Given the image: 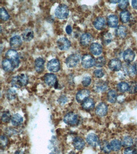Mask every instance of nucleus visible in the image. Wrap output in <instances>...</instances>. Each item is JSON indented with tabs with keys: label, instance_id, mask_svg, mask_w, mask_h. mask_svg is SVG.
<instances>
[{
	"label": "nucleus",
	"instance_id": "obj_39",
	"mask_svg": "<svg viewBox=\"0 0 137 154\" xmlns=\"http://www.w3.org/2000/svg\"><path fill=\"white\" fill-rule=\"evenodd\" d=\"M11 118V114L9 112H4L2 114V119L3 122L5 123L9 122L10 121Z\"/></svg>",
	"mask_w": 137,
	"mask_h": 154
},
{
	"label": "nucleus",
	"instance_id": "obj_43",
	"mask_svg": "<svg viewBox=\"0 0 137 154\" xmlns=\"http://www.w3.org/2000/svg\"><path fill=\"white\" fill-rule=\"evenodd\" d=\"M91 82V79L89 76H85L83 77L82 80V83L84 87H87L89 86Z\"/></svg>",
	"mask_w": 137,
	"mask_h": 154
},
{
	"label": "nucleus",
	"instance_id": "obj_4",
	"mask_svg": "<svg viewBox=\"0 0 137 154\" xmlns=\"http://www.w3.org/2000/svg\"><path fill=\"white\" fill-rule=\"evenodd\" d=\"M81 56L78 53L71 55L65 59V64L67 67L73 68L77 66L80 61Z\"/></svg>",
	"mask_w": 137,
	"mask_h": 154
},
{
	"label": "nucleus",
	"instance_id": "obj_52",
	"mask_svg": "<svg viewBox=\"0 0 137 154\" xmlns=\"http://www.w3.org/2000/svg\"><path fill=\"white\" fill-rule=\"evenodd\" d=\"M15 154H23V153L22 152H17Z\"/></svg>",
	"mask_w": 137,
	"mask_h": 154
},
{
	"label": "nucleus",
	"instance_id": "obj_47",
	"mask_svg": "<svg viewBox=\"0 0 137 154\" xmlns=\"http://www.w3.org/2000/svg\"><path fill=\"white\" fill-rule=\"evenodd\" d=\"M59 102L61 104L63 103V104L65 103L67 101V99L65 97L63 96H61L59 99Z\"/></svg>",
	"mask_w": 137,
	"mask_h": 154
},
{
	"label": "nucleus",
	"instance_id": "obj_13",
	"mask_svg": "<svg viewBox=\"0 0 137 154\" xmlns=\"http://www.w3.org/2000/svg\"><path fill=\"white\" fill-rule=\"evenodd\" d=\"M90 92L87 89H84L79 91L76 95V100L78 103L83 102L88 98L90 95Z\"/></svg>",
	"mask_w": 137,
	"mask_h": 154
},
{
	"label": "nucleus",
	"instance_id": "obj_33",
	"mask_svg": "<svg viewBox=\"0 0 137 154\" xmlns=\"http://www.w3.org/2000/svg\"><path fill=\"white\" fill-rule=\"evenodd\" d=\"M117 90L121 92H125L128 91L129 89V84L125 82H121L117 84Z\"/></svg>",
	"mask_w": 137,
	"mask_h": 154
},
{
	"label": "nucleus",
	"instance_id": "obj_21",
	"mask_svg": "<svg viewBox=\"0 0 137 154\" xmlns=\"http://www.w3.org/2000/svg\"><path fill=\"white\" fill-rule=\"evenodd\" d=\"M93 25L94 27L96 29L101 30L105 27V20L103 17H98L94 21Z\"/></svg>",
	"mask_w": 137,
	"mask_h": 154
},
{
	"label": "nucleus",
	"instance_id": "obj_8",
	"mask_svg": "<svg viewBox=\"0 0 137 154\" xmlns=\"http://www.w3.org/2000/svg\"><path fill=\"white\" fill-rule=\"evenodd\" d=\"M57 46L61 51H66L68 50L71 46V43L66 38H62L57 41Z\"/></svg>",
	"mask_w": 137,
	"mask_h": 154
},
{
	"label": "nucleus",
	"instance_id": "obj_26",
	"mask_svg": "<svg viewBox=\"0 0 137 154\" xmlns=\"http://www.w3.org/2000/svg\"><path fill=\"white\" fill-rule=\"evenodd\" d=\"M34 37V33L32 29H27L25 30L22 34L23 39L25 41L29 42L31 41Z\"/></svg>",
	"mask_w": 137,
	"mask_h": 154
},
{
	"label": "nucleus",
	"instance_id": "obj_40",
	"mask_svg": "<svg viewBox=\"0 0 137 154\" xmlns=\"http://www.w3.org/2000/svg\"><path fill=\"white\" fill-rule=\"evenodd\" d=\"M16 92L15 89H9L7 92V97L9 100H14L16 98Z\"/></svg>",
	"mask_w": 137,
	"mask_h": 154
},
{
	"label": "nucleus",
	"instance_id": "obj_1",
	"mask_svg": "<svg viewBox=\"0 0 137 154\" xmlns=\"http://www.w3.org/2000/svg\"><path fill=\"white\" fill-rule=\"evenodd\" d=\"M28 77L27 75L21 74L14 77L11 81L12 85L17 88L25 86L28 83Z\"/></svg>",
	"mask_w": 137,
	"mask_h": 154
},
{
	"label": "nucleus",
	"instance_id": "obj_28",
	"mask_svg": "<svg viewBox=\"0 0 137 154\" xmlns=\"http://www.w3.org/2000/svg\"><path fill=\"white\" fill-rule=\"evenodd\" d=\"M99 146L101 150L105 153H109L111 152L110 143H108L107 141L103 140L100 142Z\"/></svg>",
	"mask_w": 137,
	"mask_h": 154
},
{
	"label": "nucleus",
	"instance_id": "obj_9",
	"mask_svg": "<svg viewBox=\"0 0 137 154\" xmlns=\"http://www.w3.org/2000/svg\"><path fill=\"white\" fill-rule=\"evenodd\" d=\"M45 83L50 86L56 87L58 83L56 76L53 74L47 73L45 75Z\"/></svg>",
	"mask_w": 137,
	"mask_h": 154
},
{
	"label": "nucleus",
	"instance_id": "obj_25",
	"mask_svg": "<svg viewBox=\"0 0 137 154\" xmlns=\"http://www.w3.org/2000/svg\"><path fill=\"white\" fill-rule=\"evenodd\" d=\"M127 27L124 26H119L115 30V34L120 38H125L127 36Z\"/></svg>",
	"mask_w": 137,
	"mask_h": 154
},
{
	"label": "nucleus",
	"instance_id": "obj_31",
	"mask_svg": "<svg viewBox=\"0 0 137 154\" xmlns=\"http://www.w3.org/2000/svg\"><path fill=\"white\" fill-rule=\"evenodd\" d=\"M120 17L122 22L126 23L129 21L130 19V14L128 11L124 10L120 13Z\"/></svg>",
	"mask_w": 137,
	"mask_h": 154
},
{
	"label": "nucleus",
	"instance_id": "obj_3",
	"mask_svg": "<svg viewBox=\"0 0 137 154\" xmlns=\"http://www.w3.org/2000/svg\"><path fill=\"white\" fill-rule=\"evenodd\" d=\"M5 57L12 62L15 68L18 67L20 63V56L16 50L13 49L8 50L6 53Z\"/></svg>",
	"mask_w": 137,
	"mask_h": 154
},
{
	"label": "nucleus",
	"instance_id": "obj_37",
	"mask_svg": "<svg viewBox=\"0 0 137 154\" xmlns=\"http://www.w3.org/2000/svg\"><path fill=\"white\" fill-rule=\"evenodd\" d=\"M105 64L106 60L104 57H99L95 59V65L97 67H102L105 65Z\"/></svg>",
	"mask_w": 137,
	"mask_h": 154
},
{
	"label": "nucleus",
	"instance_id": "obj_27",
	"mask_svg": "<svg viewBox=\"0 0 137 154\" xmlns=\"http://www.w3.org/2000/svg\"><path fill=\"white\" fill-rule=\"evenodd\" d=\"M123 68L124 72L127 76H129L130 77V76L133 77L135 75L134 70H133V65H130L129 63H126V64H124Z\"/></svg>",
	"mask_w": 137,
	"mask_h": 154
},
{
	"label": "nucleus",
	"instance_id": "obj_42",
	"mask_svg": "<svg viewBox=\"0 0 137 154\" xmlns=\"http://www.w3.org/2000/svg\"><path fill=\"white\" fill-rule=\"evenodd\" d=\"M94 74L97 78H101L104 76L105 73L102 69H97L94 71Z\"/></svg>",
	"mask_w": 137,
	"mask_h": 154
},
{
	"label": "nucleus",
	"instance_id": "obj_10",
	"mask_svg": "<svg viewBox=\"0 0 137 154\" xmlns=\"http://www.w3.org/2000/svg\"><path fill=\"white\" fill-rule=\"evenodd\" d=\"M122 66V63L121 60L117 58L111 59L108 64L109 69L114 71H120Z\"/></svg>",
	"mask_w": 137,
	"mask_h": 154
},
{
	"label": "nucleus",
	"instance_id": "obj_2",
	"mask_svg": "<svg viewBox=\"0 0 137 154\" xmlns=\"http://www.w3.org/2000/svg\"><path fill=\"white\" fill-rule=\"evenodd\" d=\"M55 14L58 18L60 20H65L68 16L69 10L65 5L60 4L56 8Z\"/></svg>",
	"mask_w": 137,
	"mask_h": 154
},
{
	"label": "nucleus",
	"instance_id": "obj_41",
	"mask_svg": "<svg viewBox=\"0 0 137 154\" xmlns=\"http://www.w3.org/2000/svg\"><path fill=\"white\" fill-rule=\"evenodd\" d=\"M129 5V2L128 1H119L118 3V5L119 8L120 9L122 10H125L127 8Z\"/></svg>",
	"mask_w": 137,
	"mask_h": 154
},
{
	"label": "nucleus",
	"instance_id": "obj_18",
	"mask_svg": "<svg viewBox=\"0 0 137 154\" xmlns=\"http://www.w3.org/2000/svg\"><path fill=\"white\" fill-rule=\"evenodd\" d=\"M10 45L13 48H18L21 47L22 42L21 37L19 35H15L10 39Z\"/></svg>",
	"mask_w": 137,
	"mask_h": 154
},
{
	"label": "nucleus",
	"instance_id": "obj_20",
	"mask_svg": "<svg viewBox=\"0 0 137 154\" xmlns=\"http://www.w3.org/2000/svg\"><path fill=\"white\" fill-rule=\"evenodd\" d=\"M44 64L45 60L43 58H38L35 59L34 65L35 70L38 73H41L44 71Z\"/></svg>",
	"mask_w": 137,
	"mask_h": 154
},
{
	"label": "nucleus",
	"instance_id": "obj_7",
	"mask_svg": "<svg viewBox=\"0 0 137 154\" xmlns=\"http://www.w3.org/2000/svg\"><path fill=\"white\" fill-rule=\"evenodd\" d=\"M47 68L51 72H58L60 69V62L58 59H52L47 63Z\"/></svg>",
	"mask_w": 137,
	"mask_h": 154
},
{
	"label": "nucleus",
	"instance_id": "obj_5",
	"mask_svg": "<svg viewBox=\"0 0 137 154\" xmlns=\"http://www.w3.org/2000/svg\"><path fill=\"white\" fill-rule=\"evenodd\" d=\"M81 64L84 68H90L95 65V59L90 55H84L82 58Z\"/></svg>",
	"mask_w": 137,
	"mask_h": 154
},
{
	"label": "nucleus",
	"instance_id": "obj_50",
	"mask_svg": "<svg viewBox=\"0 0 137 154\" xmlns=\"http://www.w3.org/2000/svg\"><path fill=\"white\" fill-rule=\"evenodd\" d=\"M119 1H110V3H114H114L116 4V3H118Z\"/></svg>",
	"mask_w": 137,
	"mask_h": 154
},
{
	"label": "nucleus",
	"instance_id": "obj_45",
	"mask_svg": "<svg viewBox=\"0 0 137 154\" xmlns=\"http://www.w3.org/2000/svg\"><path fill=\"white\" fill-rule=\"evenodd\" d=\"M8 139L5 136L2 135L1 137V145L2 147H5L8 144Z\"/></svg>",
	"mask_w": 137,
	"mask_h": 154
},
{
	"label": "nucleus",
	"instance_id": "obj_22",
	"mask_svg": "<svg viewBox=\"0 0 137 154\" xmlns=\"http://www.w3.org/2000/svg\"><path fill=\"white\" fill-rule=\"evenodd\" d=\"M85 142L84 140L80 137H77L74 138L73 144L75 149L77 150H81L85 146Z\"/></svg>",
	"mask_w": 137,
	"mask_h": 154
},
{
	"label": "nucleus",
	"instance_id": "obj_15",
	"mask_svg": "<svg viewBox=\"0 0 137 154\" xmlns=\"http://www.w3.org/2000/svg\"><path fill=\"white\" fill-rule=\"evenodd\" d=\"M93 40L92 35L89 33H84L81 36L80 43L83 46H86L91 44Z\"/></svg>",
	"mask_w": 137,
	"mask_h": 154
},
{
	"label": "nucleus",
	"instance_id": "obj_34",
	"mask_svg": "<svg viewBox=\"0 0 137 154\" xmlns=\"http://www.w3.org/2000/svg\"><path fill=\"white\" fill-rule=\"evenodd\" d=\"M133 144V140L130 136H126L122 140V145L125 147H129Z\"/></svg>",
	"mask_w": 137,
	"mask_h": 154
},
{
	"label": "nucleus",
	"instance_id": "obj_49",
	"mask_svg": "<svg viewBox=\"0 0 137 154\" xmlns=\"http://www.w3.org/2000/svg\"><path fill=\"white\" fill-rule=\"evenodd\" d=\"M133 70L135 74L137 75V62L135 63L134 65H133Z\"/></svg>",
	"mask_w": 137,
	"mask_h": 154
},
{
	"label": "nucleus",
	"instance_id": "obj_29",
	"mask_svg": "<svg viewBox=\"0 0 137 154\" xmlns=\"http://www.w3.org/2000/svg\"><path fill=\"white\" fill-rule=\"evenodd\" d=\"M111 150L114 151H118L121 149L122 143L118 139H114L110 143Z\"/></svg>",
	"mask_w": 137,
	"mask_h": 154
},
{
	"label": "nucleus",
	"instance_id": "obj_24",
	"mask_svg": "<svg viewBox=\"0 0 137 154\" xmlns=\"http://www.w3.org/2000/svg\"><path fill=\"white\" fill-rule=\"evenodd\" d=\"M82 107L86 110H91L95 107V102L92 99L88 98L83 101Z\"/></svg>",
	"mask_w": 137,
	"mask_h": 154
},
{
	"label": "nucleus",
	"instance_id": "obj_23",
	"mask_svg": "<svg viewBox=\"0 0 137 154\" xmlns=\"http://www.w3.org/2000/svg\"><path fill=\"white\" fill-rule=\"evenodd\" d=\"M108 24L109 27L111 28H115L118 24V18L117 16L114 15H109L108 17Z\"/></svg>",
	"mask_w": 137,
	"mask_h": 154
},
{
	"label": "nucleus",
	"instance_id": "obj_44",
	"mask_svg": "<svg viewBox=\"0 0 137 154\" xmlns=\"http://www.w3.org/2000/svg\"><path fill=\"white\" fill-rule=\"evenodd\" d=\"M124 154H137V150L135 148L129 147L125 149Z\"/></svg>",
	"mask_w": 137,
	"mask_h": 154
},
{
	"label": "nucleus",
	"instance_id": "obj_32",
	"mask_svg": "<svg viewBox=\"0 0 137 154\" xmlns=\"http://www.w3.org/2000/svg\"><path fill=\"white\" fill-rule=\"evenodd\" d=\"M117 99V94L114 90H111L108 92V100L109 102L114 103L116 101Z\"/></svg>",
	"mask_w": 137,
	"mask_h": 154
},
{
	"label": "nucleus",
	"instance_id": "obj_30",
	"mask_svg": "<svg viewBox=\"0 0 137 154\" xmlns=\"http://www.w3.org/2000/svg\"><path fill=\"white\" fill-rule=\"evenodd\" d=\"M12 123L14 126H19L22 123L23 118L20 114H15L14 115L11 120Z\"/></svg>",
	"mask_w": 137,
	"mask_h": 154
},
{
	"label": "nucleus",
	"instance_id": "obj_12",
	"mask_svg": "<svg viewBox=\"0 0 137 154\" xmlns=\"http://www.w3.org/2000/svg\"><path fill=\"white\" fill-rule=\"evenodd\" d=\"M87 142L92 146L96 147L99 145L100 142L99 137L93 133H90L87 136Z\"/></svg>",
	"mask_w": 137,
	"mask_h": 154
},
{
	"label": "nucleus",
	"instance_id": "obj_17",
	"mask_svg": "<svg viewBox=\"0 0 137 154\" xmlns=\"http://www.w3.org/2000/svg\"><path fill=\"white\" fill-rule=\"evenodd\" d=\"M90 50L92 54L94 55H99L102 52V47L98 43H93L90 45Z\"/></svg>",
	"mask_w": 137,
	"mask_h": 154
},
{
	"label": "nucleus",
	"instance_id": "obj_36",
	"mask_svg": "<svg viewBox=\"0 0 137 154\" xmlns=\"http://www.w3.org/2000/svg\"><path fill=\"white\" fill-rule=\"evenodd\" d=\"M112 39V36L110 33H105L102 36V42L105 45H108L111 42Z\"/></svg>",
	"mask_w": 137,
	"mask_h": 154
},
{
	"label": "nucleus",
	"instance_id": "obj_46",
	"mask_svg": "<svg viewBox=\"0 0 137 154\" xmlns=\"http://www.w3.org/2000/svg\"><path fill=\"white\" fill-rule=\"evenodd\" d=\"M72 27L70 25H68L66 26V28H65V32H66L67 34L71 35L72 33Z\"/></svg>",
	"mask_w": 137,
	"mask_h": 154
},
{
	"label": "nucleus",
	"instance_id": "obj_16",
	"mask_svg": "<svg viewBox=\"0 0 137 154\" xmlns=\"http://www.w3.org/2000/svg\"><path fill=\"white\" fill-rule=\"evenodd\" d=\"M135 58V53L134 51L130 50L127 49L124 52L123 59L127 63H130L133 62Z\"/></svg>",
	"mask_w": 137,
	"mask_h": 154
},
{
	"label": "nucleus",
	"instance_id": "obj_14",
	"mask_svg": "<svg viewBox=\"0 0 137 154\" xmlns=\"http://www.w3.org/2000/svg\"><path fill=\"white\" fill-rule=\"evenodd\" d=\"M93 88L96 92H103L107 90L108 85L104 81H100L95 83Z\"/></svg>",
	"mask_w": 137,
	"mask_h": 154
},
{
	"label": "nucleus",
	"instance_id": "obj_35",
	"mask_svg": "<svg viewBox=\"0 0 137 154\" xmlns=\"http://www.w3.org/2000/svg\"><path fill=\"white\" fill-rule=\"evenodd\" d=\"M0 17L2 20L4 21H8L10 18L8 11L4 8H2L0 9Z\"/></svg>",
	"mask_w": 137,
	"mask_h": 154
},
{
	"label": "nucleus",
	"instance_id": "obj_48",
	"mask_svg": "<svg viewBox=\"0 0 137 154\" xmlns=\"http://www.w3.org/2000/svg\"><path fill=\"white\" fill-rule=\"evenodd\" d=\"M132 7L134 9H137V0L132 1Z\"/></svg>",
	"mask_w": 137,
	"mask_h": 154
},
{
	"label": "nucleus",
	"instance_id": "obj_38",
	"mask_svg": "<svg viewBox=\"0 0 137 154\" xmlns=\"http://www.w3.org/2000/svg\"><path fill=\"white\" fill-rule=\"evenodd\" d=\"M130 94H135L137 92V82L135 81L131 82L129 85L128 90Z\"/></svg>",
	"mask_w": 137,
	"mask_h": 154
},
{
	"label": "nucleus",
	"instance_id": "obj_19",
	"mask_svg": "<svg viewBox=\"0 0 137 154\" xmlns=\"http://www.w3.org/2000/svg\"><path fill=\"white\" fill-rule=\"evenodd\" d=\"M2 65L3 70L7 72L12 71L15 69L12 62L7 58L3 59L2 61Z\"/></svg>",
	"mask_w": 137,
	"mask_h": 154
},
{
	"label": "nucleus",
	"instance_id": "obj_51",
	"mask_svg": "<svg viewBox=\"0 0 137 154\" xmlns=\"http://www.w3.org/2000/svg\"><path fill=\"white\" fill-rule=\"evenodd\" d=\"M68 154H76L73 151H71Z\"/></svg>",
	"mask_w": 137,
	"mask_h": 154
},
{
	"label": "nucleus",
	"instance_id": "obj_11",
	"mask_svg": "<svg viewBox=\"0 0 137 154\" xmlns=\"http://www.w3.org/2000/svg\"><path fill=\"white\" fill-rule=\"evenodd\" d=\"M108 111L107 105L103 102L100 103L96 107L95 113L98 116L103 117L106 115Z\"/></svg>",
	"mask_w": 137,
	"mask_h": 154
},
{
	"label": "nucleus",
	"instance_id": "obj_6",
	"mask_svg": "<svg viewBox=\"0 0 137 154\" xmlns=\"http://www.w3.org/2000/svg\"><path fill=\"white\" fill-rule=\"evenodd\" d=\"M78 121V116L72 112L68 113L64 117V122L66 125H70V126H73V125H77Z\"/></svg>",
	"mask_w": 137,
	"mask_h": 154
}]
</instances>
